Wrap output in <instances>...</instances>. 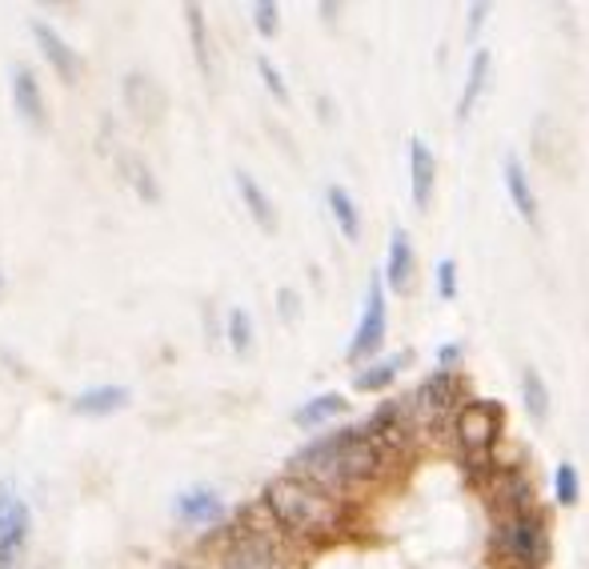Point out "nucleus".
I'll list each match as a JSON object with an SVG mask.
<instances>
[{"instance_id": "f257e3e1", "label": "nucleus", "mask_w": 589, "mask_h": 569, "mask_svg": "<svg viewBox=\"0 0 589 569\" xmlns=\"http://www.w3.org/2000/svg\"><path fill=\"white\" fill-rule=\"evenodd\" d=\"M389 462L393 454L382 442H373L361 425H349V430L325 433V437L309 442L305 449H297L290 462V474L305 477V481H313L317 489H325V493H333L341 501L353 489L373 486L389 469Z\"/></svg>"}, {"instance_id": "f03ea898", "label": "nucleus", "mask_w": 589, "mask_h": 569, "mask_svg": "<svg viewBox=\"0 0 589 569\" xmlns=\"http://www.w3.org/2000/svg\"><path fill=\"white\" fill-rule=\"evenodd\" d=\"M261 501L290 542H329L346 530V501H337L333 493L317 489L305 477H273Z\"/></svg>"}, {"instance_id": "7ed1b4c3", "label": "nucleus", "mask_w": 589, "mask_h": 569, "mask_svg": "<svg viewBox=\"0 0 589 569\" xmlns=\"http://www.w3.org/2000/svg\"><path fill=\"white\" fill-rule=\"evenodd\" d=\"M285 542L273 513L261 505H245L237 522L225 530L220 542V566L225 569H281L285 566Z\"/></svg>"}, {"instance_id": "20e7f679", "label": "nucleus", "mask_w": 589, "mask_h": 569, "mask_svg": "<svg viewBox=\"0 0 589 569\" xmlns=\"http://www.w3.org/2000/svg\"><path fill=\"white\" fill-rule=\"evenodd\" d=\"M501 425H506V409L497 406V401H465L457 409V418H453L450 425L453 442H457V454L465 457L474 481L497 474L494 449H497V437H501Z\"/></svg>"}, {"instance_id": "39448f33", "label": "nucleus", "mask_w": 589, "mask_h": 569, "mask_svg": "<svg viewBox=\"0 0 589 569\" xmlns=\"http://www.w3.org/2000/svg\"><path fill=\"white\" fill-rule=\"evenodd\" d=\"M494 558L509 569H545V561H550V517L537 505L525 513L497 517Z\"/></svg>"}, {"instance_id": "423d86ee", "label": "nucleus", "mask_w": 589, "mask_h": 569, "mask_svg": "<svg viewBox=\"0 0 589 569\" xmlns=\"http://www.w3.org/2000/svg\"><path fill=\"white\" fill-rule=\"evenodd\" d=\"M405 401H409V413H414L417 437H426L429 430H450L457 409L465 406V382L457 377V369H438Z\"/></svg>"}, {"instance_id": "0eeeda50", "label": "nucleus", "mask_w": 589, "mask_h": 569, "mask_svg": "<svg viewBox=\"0 0 589 569\" xmlns=\"http://www.w3.org/2000/svg\"><path fill=\"white\" fill-rule=\"evenodd\" d=\"M385 326H389V317H385V281L382 277H370V289H365V309H361V321L353 329V341H349V361L358 365V361H370L385 341Z\"/></svg>"}, {"instance_id": "6e6552de", "label": "nucleus", "mask_w": 589, "mask_h": 569, "mask_svg": "<svg viewBox=\"0 0 589 569\" xmlns=\"http://www.w3.org/2000/svg\"><path fill=\"white\" fill-rule=\"evenodd\" d=\"M494 498H497L501 517L533 510V505H537V486H533L530 469H525V465H506V469H497L494 474Z\"/></svg>"}, {"instance_id": "1a4fd4ad", "label": "nucleus", "mask_w": 589, "mask_h": 569, "mask_svg": "<svg viewBox=\"0 0 589 569\" xmlns=\"http://www.w3.org/2000/svg\"><path fill=\"white\" fill-rule=\"evenodd\" d=\"M409 185H414V205L426 213L438 189V157L421 137L409 140Z\"/></svg>"}, {"instance_id": "9d476101", "label": "nucleus", "mask_w": 589, "mask_h": 569, "mask_svg": "<svg viewBox=\"0 0 589 569\" xmlns=\"http://www.w3.org/2000/svg\"><path fill=\"white\" fill-rule=\"evenodd\" d=\"M414 273H417L414 241H409L405 229H393L389 253H385V285H389L393 293H409L414 289Z\"/></svg>"}, {"instance_id": "9b49d317", "label": "nucleus", "mask_w": 589, "mask_h": 569, "mask_svg": "<svg viewBox=\"0 0 589 569\" xmlns=\"http://www.w3.org/2000/svg\"><path fill=\"white\" fill-rule=\"evenodd\" d=\"M29 510L24 501H16L9 513V522L0 525V569H24V554H29Z\"/></svg>"}, {"instance_id": "f8f14e48", "label": "nucleus", "mask_w": 589, "mask_h": 569, "mask_svg": "<svg viewBox=\"0 0 589 569\" xmlns=\"http://www.w3.org/2000/svg\"><path fill=\"white\" fill-rule=\"evenodd\" d=\"M173 513L185 525H213V522H220V517H225V501H220L217 489L196 486V489H185V493L177 498Z\"/></svg>"}, {"instance_id": "ddd939ff", "label": "nucleus", "mask_w": 589, "mask_h": 569, "mask_svg": "<svg viewBox=\"0 0 589 569\" xmlns=\"http://www.w3.org/2000/svg\"><path fill=\"white\" fill-rule=\"evenodd\" d=\"M33 36L41 41V53H45V60L60 72V77H65V81H77V77H81V57H77V53H72V48L60 41V33L53 29V24L36 21Z\"/></svg>"}, {"instance_id": "4468645a", "label": "nucleus", "mask_w": 589, "mask_h": 569, "mask_svg": "<svg viewBox=\"0 0 589 569\" xmlns=\"http://www.w3.org/2000/svg\"><path fill=\"white\" fill-rule=\"evenodd\" d=\"M409 349L405 353H389V357L382 361H370L365 369H358V377H353V389H361V394H382V389H389L393 382H397V373L409 365Z\"/></svg>"}, {"instance_id": "2eb2a0df", "label": "nucleus", "mask_w": 589, "mask_h": 569, "mask_svg": "<svg viewBox=\"0 0 589 569\" xmlns=\"http://www.w3.org/2000/svg\"><path fill=\"white\" fill-rule=\"evenodd\" d=\"M12 101H16V113L29 121V125H45V96H41V84L24 65L12 69Z\"/></svg>"}, {"instance_id": "dca6fc26", "label": "nucleus", "mask_w": 589, "mask_h": 569, "mask_svg": "<svg viewBox=\"0 0 589 569\" xmlns=\"http://www.w3.org/2000/svg\"><path fill=\"white\" fill-rule=\"evenodd\" d=\"M506 189H509V201H513V209L525 225H537V197H533V185H530V173H525V164L518 157H506Z\"/></svg>"}, {"instance_id": "f3484780", "label": "nucleus", "mask_w": 589, "mask_h": 569, "mask_svg": "<svg viewBox=\"0 0 589 569\" xmlns=\"http://www.w3.org/2000/svg\"><path fill=\"white\" fill-rule=\"evenodd\" d=\"M489 69H494V57H489L486 48H477L474 60H469V72H465V89H462V96H457V121H469L477 96L486 93Z\"/></svg>"}, {"instance_id": "a211bd4d", "label": "nucleus", "mask_w": 589, "mask_h": 569, "mask_svg": "<svg viewBox=\"0 0 589 569\" xmlns=\"http://www.w3.org/2000/svg\"><path fill=\"white\" fill-rule=\"evenodd\" d=\"M349 409V397H341V394H321V397H309L305 406L293 413V421H297L301 430H321L325 421H333V418H341Z\"/></svg>"}, {"instance_id": "6ab92c4d", "label": "nucleus", "mask_w": 589, "mask_h": 569, "mask_svg": "<svg viewBox=\"0 0 589 569\" xmlns=\"http://www.w3.org/2000/svg\"><path fill=\"white\" fill-rule=\"evenodd\" d=\"M521 401H525V413H530L533 421H550L554 397H550V385H545L537 365H525V369H521Z\"/></svg>"}, {"instance_id": "aec40b11", "label": "nucleus", "mask_w": 589, "mask_h": 569, "mask_svg": "<svg viewBox=\"0 0 589 569\" xmlns=\"http://www.w3.org/2000/svg\"><path fill=\"white\" fill-rule=\"evenodd\" d=\"M125 406H128V389H121V385H101V389H89V394H81L72 401V409L84 413V418H104V413H116V409Z\"/></svg>"}, {"instance_id": "412c9836", "label": "nucleus", "mask_w": 589, "mask_h": 569, "mask_svg": "<svg viewBox=\"0 0 589 569\" xmlns=\"http://www.w3.org/2000/svg\"><path fill=\"white\" fill-rule=\"evenodd\" d=\"M237 189H241V201H245V209L253 213V221L261 225L265 232L277 229V209H273V201H269L265 189L257 185L249 173H237Z\"/></svg>"}, {"instance_id": "4be33fe9", "label": "nucleus", "mask_w": 589, "mask_h": 569, "mask_svg": "<svg viewBox=\"0 0 589 569\" xmlns=\"http://www.w3.org/2000/svg\"><path fill=\"white\" fill-rule=\"evenodd\" d=\"M325 201H329V213H333V221H337V229H341V237H346V241H361V213H358V205H353V197H349L346 189L329 185Z\"/></svg>"}, {"instance_id": "5701e85b", "label": "nucleus", "mask_w": 589, "mask_h": 569, "mask_svg": "<svg viewBox=\"0 0 589 569\" xmlns=\"http://www.w3.org/2000/svg\"><path fill=\"white\" fill-rule=\"evenodd\" d=\"M554 498L557 505H566V510H574L581 501V474H578V465L574 462H562L557 465V474H554Z\"/></svg>"}, {"instance_id": "b1692460", "label": "nucleus", "mask_w": 589, "mask_h": 569, "mask_svg": "<svg viewBox=\"0 0 589 569\" xmlns=\"http://www.w3.org/2000/svg\"><path fill=\"white\" fill-rule=\"evenodd\" d=\"M189 33H193V48H196V65H201V72H213V60H208V33H205V12L196 9V4H189Z\"/></svg>"}, {"instance_id": "393cba45", "label": "nucleus", "mask_w": 589, "mask_h": 569, "mask_svg": "<svg viewBox=\"0 0 589 569\" xmlns=\"http://www.w3.org/2000/svg\"><path fill=\"white\" fill-rule=\"evenodd\" d=\"M225 333H229V345L237 349V353H249V349H253V317L245 314V309H233Z\"/></svg>"}, {"instance_id": "a878e982", "label": "nucleus", "mask_w": 589, "mask_h": 569, "mask_svg": "<svg viewBox=\"0 0 589 569\" xmlns=\"http://www.w3.org/2000/svg\"><path fill=\"white\" fill-rule=\"evenodd\" d=\"M253 24L261 36H277L281 29V9L273 4V0H261V4H253Z\"/></svg>"}, {"instance_id": "bb28decb", "label": "nucleus", "mask_w": 589, "mask_h": 569, "mask_svg": "<svg viewBox=\"0 0 589 569\" xmlns=\"http://www.w3.org/2000/svg\"><path fill=\"white\" fill-rule=\"evenodd\" d=\"M257 72H261V81H265L269 93H273V96L281 101V105H285V101H290V89H285V81H281V69H277V65H273L269 57H257Z\"/></svg>"}, {"instance_id": "cd10ccee", "label": "nucleus", "mask_w": 589, "mask_h": 569, "mask_svg": "<svg viewBox=\"0 0 589 569\" xmlns=\"http://www.w3.org/2000/svg\"><path fill=\"white\" fill-rule=\"evenodd\" d=\"M438 297L441 301H453V297H457V261H453V257H441L438 261Z\"/></svg>"}, {"instance_id": "c85d7f7f", "label": "nucleus", "mask_w": 589, "mask_h": 569, "mask_svg": "<svg viewBox=\"0 0 589 569\" xmlns=\"http://www.w3.org/2000/svg\"><path fill=\"white\" fill-rule=\"evenodd\" d=\"M462 357H465V349L457 345V341H450V345L438 349V365H441V369H453V365H457Z\"/></svg>"}, {"instance_id": "c756f323", "label": "nucleus", "mask_w": 589, "mask_h": 569, "mask_svg": "<svg viewBox=\"0 0 589 569\" xmlns=\"http://www.w3.org/2000/svg\"><path fill=\"white\" fill-rule=\"evenodd\" d=\"M277 301H281V317H290V321H293V317H297V293H293V289H281Z\"/></svg>"}, {"instance_id": "7c9ffc66", "label": "nucleus", "mask_w": 589, "mask_h": 569, "mask_svg": "<svg viewBox=\"0 0 589 569\" xmlns=\"http://www.w3.org/2000/svg\"><path fill=\"white\" fill-rule=\"evenodd\" d=\"M486 16H489V4H474V9H469V33H474V29H482V24H486Z\"/></svg>"}, {"instance_id": "2f4dec72", "label": "nucleus", "mask_w": 589, "mask_h": 569, "mask_svg": "<svg viewBox=\"0 0 589 569\" xmlns=\"http://www.w3.org/2000/svg\"><path fill=\"white\" fill-rule=\"evenodd\" d=\"M0 285H4V277H0Z\"/></svg>"}]
</instances>
